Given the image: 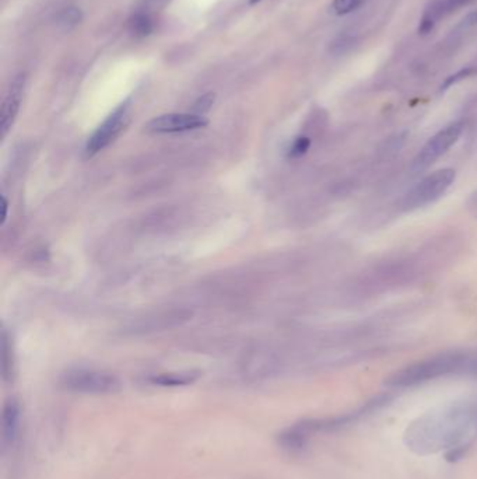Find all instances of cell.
Segmentation results:
<instances>
[{
  "mask_svg": "<svg viewBox=\"0 0 477 479\" xmlns=\"http://www.w3.org/2000/svg\"><path fill=\"white\" fill-rule=\"evenodd\" d=\"M169 0H146V4L152 8H159L164 7Z\"/></svg>",
  "mask_w": 477,
  "mask_h": 479,
  "instance_id": "7402d4cb",
  "label": "cell"
},
{
  "mask_svg": "<svg viewBox=\"0 0 477 479\" xmlns=\"http://www.w3.org/2000/svg\"><path fill=\"white\" fill-rule=\"evenodd\" d=\"M477 24V10L472 11L471 14H468L465 18H464V23L462 25L464 27H471V25H476Z\"/></svg>",
  "mask_w": 477,
  "mask_h": 479,
  "instance_id": "ffe728a7",
  "label": "cell"
},
{
  "mask_svg": "<svg viewBox=\"0 0 477 479\" xmlns=\"http://www.w3.org/2000/svg\"><path fill=\"white\" fill-rule=\"evenodd\" d=\"M472 72H473V69H465V70H461L459 73H457V75L451 76V77H450V79L445 82V84H444V89H447V87H450V86L455 84L457 82H459L461 79H464V77L469 76Z\"/></svg>",
  "mask_w": 477,
  "mask_h": 479,
  "instance_id": "ac0fdd59",
  "label": "cell"
},
{
  "mask_svg": "<svg viewBox=\"0 0 477 479\" xmlns=\"http://www.w3.org/2000/svg\"><path fill=\"white\" fill-rule=\"evenodd\" d=\"M129 124V110L128 104H122L117 108L90 136L86 145L87 156H94L108 148L112 142H115L119 135L125 131Z\"/></svg>",
  "mask_w": 477,
  "mask_h": 479,
  "instance_id": "5b68a950",
  "label": "cell"
},
{
  "mask_svg": "<svg viewBox=\"0 0 477 479\" xmlns=\"http://www.w3.org/2000/svg\"><path fill=\"white\" fill-rule=\"evenodd\" d=\"M25 82H27L25 73H18L8 86L7 94L1 104V113H0V131H1L3 138L7 135V132L13 127L15 117L20 111V106H21V100H22V94L25 89Z\"/></svg>",
  "mask_w": 477,
  "mask_h": 479,
  "instance_id": "52a82bcc",
  "label": "cell"
},
{
  "mask_svg": "<svg viewBox=\"0 0 477 479\" xmlns=\"http://www.w3.org/2000/svg\"><path fill=\"white\" fill-rule=\"evenodd\" d=\"M200 377V371L197 370H185L175 373H162L150 377V383L159 387H185L193 384Z\"/></svg>",
  "mask_w": 477,
  "mask_h": 479,
  "instance_id": "9c48e42d",
  "label": "cell"
},
{
  "mask_svg": "<svg viewBox=\"0 0 477 479\" xmlns=\"http://www.w3.org/2000/svg\"><path fill=\"white\" fill-rule=\"evenodd\" d=\"M308 436L310 435L304 430V428L297 423L279 435V445L292 453L301 452L307 446Z\"/></svg>",
  "mask_w": 477,
  "mask_h": 479,
  "instance_id": "30bf717a",
  "label": "cell"
},
{
  "mask_svg": "<svg viewBox=\"0 0 477 479\" xmlns=\"http://www.w3.org/2000/svg\"><path fill=\"white\" fill-rule=\"evenodd\" d=\"M454 181L455 171L452 168H441L426 175L403 195L400 200V209L405 212H412L434 203L450 189Z\"/></svg>",
  "mask_w": 477,
  "mask_h": 479,
  "instance_id": "7a4b0ae2",
  "label": "cell"
},
{
  "mask_svg": "<svg viewBox=\"0 0 477 479\" xmlns=\"http://www.w3.org/2000/svg\"><path fill=\"white\" fill-rule=\"evenodd\" d=\"M464 132V122H454L440 132H437L419 152L413 160V170L422 171L444 156L461 138Z\"/></svg>",
  "mask_w": 477,
  "mask_h": 479,
  "instance_id": "277c9868",
  "label": "cell"
},
{
  "mask_svg": "<svg viewBox=\"0 0 477 479\" xmlns=\"http://www.w3.org/2000/svg\"><path fill=\"white\" fill-rule=\"evenodd\" d=\"M258 1H261V0H251V3L254 4V3H258Z\"/></svg>",
  "mask_w": 477,
  "mask_h": 479,
  "instance_id": "cb8c5ba5",
  "label": "cell"
},
{
  "mask_svg": "<svg viewBox=\"0 0 477 479\" xmlns=\"http://www.w3.org/2000/svg\"><path fill=\"white\" fill-rule=\"evenodd\" d=\"M20 404L15 398H8L3 405L1 414V435L4 443H13L15 440L20 426Z\"/></svg>",
  "mask_w": 477,
  "mask_h": 479,
  "instance_id": "ba28073f",
  "label": "cell"
},
{
  "mask_svg": "<svg viewBox=\"0 0 477 479\" xmlns=\"http://www.w3.org/2000/svg\"><path fill=\"white\" fill-rule=\"evenodd\" d=\"M209 121L197 114H165L152 120L148 131L152 134H179L204 128Z\"/></svg>",
  "mask_w": 477,
  "mask_h": 479,
  "instance_id": "8992f818",
  "label": "cell"
},
{
  "mask_svg": "<svg viewBox=\"0 0 477 479\" xmlns=\"http://www.w3.org/2000/svg\"><path fill=\"white\" fill-rule=\"evenodd\" d=\"M360 4V0H334L333 1V10L336 14H348L353 10H355Z\"/></svg>",
  "mask_w": 477,
  "mask_h": 479,
  "instance_id": "e0dca14e",
  "label": "cell"
},
{
  "mask_svg": "<svg viewBox=\"0 0 477 479\" xmlns=\"http://www.w3.org/2000/svg\"><path fill=\"white\" fill-rule=\"evenodd\" d=\"M471 207H472V210H473V213L476 215L477 216V192L473 195V198H472V202H471Z\"/></svg>",
  "mask_w": 477,
  "mask_h": 479,
  "instance_id": "603a6c76",
  "label": "cell"
},
{
  "mask_svg": "<svg viewBox=\"0 0 477 479\" xmlns=\"http://www.w3.org/2000/svg\"><path fill=\"white\" fill-rule=\"evenodd\" d=\"M81 21H83V11L74 6L63 8L56 15V25L63 31H70L76 28Z\"/></svg>",
  "mask_w": 477,
  "mask_h": 479,
  "instance_id": "8fae6325",
  "label": "cell"
},
{
  "mask_svg": "<svg viewBox=\"0 0 477 479\" xmlns=\"http://www.w3.org/2000/svg\"><path fill=\"white\" fill-rule=\"evenodd\" d=\"M7 210H8V202L6 196H1V224H4L7 219Z\"/></svg>",
  "mask_w": 477,
  "mask_h": 479,
  "instance_id": "44dd1931",
  "label": "cell"
},
{
  "mask_svg": "<svg viewBox=\"0 0 477 479\" xmlns=\"http://www.w3.org/2000/svg\"><path fill=\"white\" fill-rule=\"evenodd\" d=\"M131 31L136 35V37H148L153 32L155 24H153V18L150 17L149 13L141 11L138 14H135L131 18Z\"/></svg>",
  "mask_w": 477,
  "mask_h": 479,
  "instance_id": "7c38bea8",
  "label": "cell"
},
{
  "mask_svg": "<svg viewBox=\"0 0 477 479\" xmlns=\"http://www.w3.org/2000/svg\"><path fill=\"white\" fill-rule=\"evenodd\" d=\"M468 0H444L443 4H444V13H448V11H452L454 8L462 6L464 3H466Z\"/></svg>",
  "mask_w": 477,
  "mask_h": 479,
  "instance_id": "d6986e66",
  "label": "cell"
},
{
  "mask_svg": "<svg viewBox=\"0 0 477 479\" xmlns=\"http://www.w3.org/2000/svg\"><path fill=\"white\" fill-rule=\"evenodd\" d=\"M214 98H216V96H214L213 93H207V94L202 96L200 98H197L196 103H195V106H193L195 114L203 115L204 113H207V111L211 108V106H213V103H214Z\"/></svg>",
  "mask_w": 477,
  "mask_h": 479,
  "instance_id": "2e32d148",
  "label": "cell"
},
{
  "mask_svg": "<svg viewBox=\"0 0 477 479\" xmlns=\"http://www.w3.org/2000/svg\"><path fill=\"white\" fill-rule=\"evenodd\" d=\"M469 363V357L462 352H444L406 366L393 373L386 384L395 388L413 387L427 383L441 376L455 373Z\"/></svg>",
  "mask_w": 477,
  "mask_h": 479,
  "instance_id": "6da1fadb",
  "label": "cell"
},
{
  "mask_svg": "<svg viewBox=\"0 0 477 479\" xmlns=\"http://www.w3.org/2000/svg\"><path fill=\"white\" fill-rule=\"evenodd\" d=\"M8 353H11V349L8 346V339L7 333L3 331L1 333V362H3V376L7 378L11 373L13 367V360L8 359Z\"/></svg>",
  "mask_w": 477,
  "mask_h": 479,
  "instance_id": "5bb4252c",
  "label": "cell"
},
{
  "mask_svg": "<svg viewBox=\"0 0 477 479\" xmlns=\"http://www.w3.org/2000/svg\"><path fill=\"white\" fill-rule=\"evenodd\" d=\"M65 390L80 394H114L121 390V381L117 376L98 370H70L60 378Z\"/></svg>",
  "mask_w": 477,
  "mask_h": 479,
  "instance_id": "3957f363",
  "label": "cell"
},
{
  "mask_svg": "<svg viewBox=\"0 0 477 479\" xmlns=\"http://www.w3.org/2000/svg\"><path fill=\"white\" fill-rule=\"evenodd\" d=\"M443 14H444V4H443V1H436V3H433L431 7L427 8V11L424 13V15H423V18H422L420 32H422V34L430 32V31L434 28L437 20H438Z\"/></svg>",
  "mask_w": 477,
  "mask_h": 479,
  "instance_id": "4fadbf2b",
  "label": "cell"
},
{
  "mask_svg": "<svg viewBox=\"0 0 477 479\" xmlns=\"http://www.w3.org/2000/svg\"><path fill=\"white\" fill-rule=\"evenodd\" d=\"M310 146H311L310 138H307V136H300V138H297V139L293 142V145H292V148H290V151H289V156L293 158V159L301 158L303 155H306V153L308 152Z\"/></svg>",
  "mask_w": 477,
  "mask_h": 479,
  "instance_id": "9a60e30c",
  "label": "cell"
}]
</instances>
